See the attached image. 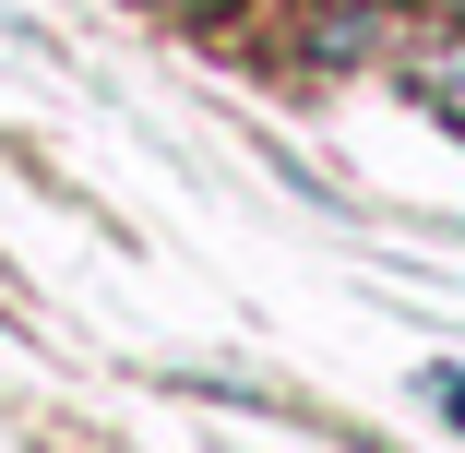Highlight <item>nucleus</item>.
<instances>
[{"mask_svg": "<svg viewBox=\"0 0 465 453\" xmlns=\"http://www.w3.org/2000/svg\"><path fill=\"white\" fill-rule=\"evenodd\" d=\"M418 96H430V108H441L453 132H465V48H441V60H418Z\"/></svg>", "mask_w": 465, "mask_h": 453, "instance_id": "nucleus-1", "label": "nucleus"}, {"mask_svg": "<svg viewBox=\"0 0 465 453\" xmlns=\"http://www.w3.org/2000/svg\"><path fill=\"white\" fill-rule=\"evenodd\" d=\"M167 13H239V0H167Z\"/></svg>", "mask_w": 465, "mask_h": 453, "instance_id": "nucleus-2", "label": "nucleus"}]
</instances>
